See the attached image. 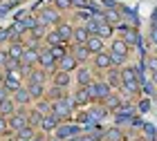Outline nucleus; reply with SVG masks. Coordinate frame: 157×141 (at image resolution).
<instances>
[{"mask_svg":"<svg viewBox=\"0 0 157 141\" xmlns=\"http://www.w3.org/2000/svg\"><path fill=\"white\" fill-rule=\"evenodd\" d=\"M121 85H124V90L128 94H132V92H137V87H139V79H137V72L130 67H126V69H121Z\"/></svg>","mask_w":157,"mask_h":141,"instance_id":"nucleus-2","label":"nucleus"},{"mask_svg":"<svg viewBox=\"0 0 157 141\" xmlns=\"http://www.w3.org/2000/svg\"><path fill=\"white\" fill-rule=\"evenodd\" d=\"M52 141H59V139H52Z\"/></svg>","mask_w":157,"mask_h":141,"instance_id":"nucleus-49","label":"nucleus"},{"mask_svg":"<svg viewBox=\"0 0 157 141\" xmlns=\"http://www.w3.org/2000/svg\"><path fill=\"white\" fill-rule=\"evenodd\" d=\"M7 38H9V32H7V29H0V40H7Z\"/></svg>","mask_w":157,"mask_h":141,"instance_id":"nucleus-43","label":"nucleus"},{"mask_svg":"<svg viewBox=\"0 0 157 141\" xmlns=\"http://www.w3.org/2000/svg\"><path fill=\"white\" fill-rule=\"evenodd\" d=\"M56 20H59V13H56L54 9H43L40 16H38V23L40 25H54Z\"/></svg>","mask_w":157,"mask_h":141,"instance_id":"nucleus-9","label":"nucleus"},{"mask_svg":"<svg viewBox=\"0 0 157 141\" xmlns=\"http://www.w3.org/2000/svg\"><path fill=\"white\" fill-rule=\"evenodd\" d=\"M119 81H121V74H119V72H115V69H112V72H110V76H108V83H110V85H117Z\"/></svg>","mask_w":157,"mask_h":141,"instance_id":"nucleus-37","label":"nucleus"},{"mask_svg":"<svg viewBox=\"0 0 157 141\" xmlns=\"http://www.w3.org/2000/svg\"><path fill=\"white\" fill-rule=\"evenodd\" d=\"M90 101H92L90 90L88 87H78L76 94H74V105H85V103H90Z\"/></svg>","mask_w":157,"mask_h":141,"instance_id":"nucleus-13","label":"nucleus"},{"mask_svg":"<svg viewBox=\"0 0 157 141\" xmlns=\"http://www.w3.org/2000/svg\"><path fill=\"white\" fill-rule=\"evenodd\" d=\"M103 137H105V141H121V139H124V135H121L119 128H110Z\"/></svg>","mask_w":157,"mask_h":141,"instance_id":"nucleus-28","label":"nucleus"},{"mask_svg":"<svg viewBox=\"0 0 157 141\" xmlns=\"http://www.w3.org/2000/svg\"><path fill=\"white\" fill-rule=\"evenodd\" d=\"M103 20H105V23H110V25H115V23H119V13H117L115 9H112V11H105V13H103Z\"/></svg>","mask_w":157,"mask_h":141,"instance_id":"nucleus-33","label":"nucleus"},{"mask_svg":"<svg viewBox=\"0 0 157 141\" xmlns=\"http://www.w3.org/2000/svg\"><path fill=\"white\" fill-rule=\"evenodd\" d=\"M7 61H9V52H0V67H5Z\"/></svg>","mask_w":157,"mask_h":141,"instance_id":"nucleus-41","label":"nucleus"},{"mask_svg":"<svg viewBox=\"0 0 157 141\" xmlns=\"http://www.w3.org/2000/svg\"><path fill=\"white\" fill-rule=\"evenodd\" d=\"M110 54L112 56H128V45H126V40H115L112 43V47H110Z\"/></svg>","mask_w":157,"mask_h":141,"instance_id":"nucleus-16","label":"nucleus"},{"mask_svg":"<svg viewBox=\"0 0 157 141\" xmlns=\"http://www.w3.org/2000/svg\"><path fill=\"white\" fill-rule=\"evenodd\" d=\"M151 40L157 45V23H153V29H151Z\"/></svg>","mask_w":157,"mask_h":141,"instance_id":"nucleus-42","label":"nucleus"},{"mask_svg":"<svg viewBox=\"0 0 157 141\" xmlns=\"http://www.w3.org/2000/svg\"><path fill=\"white\" fill-rule=\"evenodd\" d=\"M76 81H78V85H81V87H88L90 83H92V72H90L88 67H81L76 72Z\"/></svg>","mask_w":157,"mask_h":141,"instance_id":"nucleus-15","label":"nucleus"},{"mask_svg":"<svg viewBox=\"0 0 157 141\" xmlns=\"http://www.w3.org/2000/svg\"><path fill=\"white\" fill-rule=\"evenodd\" d=\"M25 49H27V47H23L20 43H11V45H9V49H7V52H9V58L23 61V56H25Z\"/></svg>","mask_w":157,"mask_h":141,"instance_id":"nucleus-17","label":"nucleus"},{"mask_svg":"<svg viewBox=\"0 0 157 141\" xmlns=\"http://www.w3.org/2000/svg\"><path fill=\"white\" fill-rule=\"evenodd\" d=\"M7 130H9V119L5 114H0V135H5Z\"/></svg>","mask_w":157,"mask_h":141,"instance_id":"nucleus-36","label":"nucleus"},{"mask_svg":"<svg viewBox=\"0 0 157 141\" xmlns=\"http://www.w3.org/2000/svg\"><path fill=\"white\" fill-rule=\"evenodd\" d=\"M49 52H52V54H54V58H56V61H61V58H63V56H65V54H67V49H65V45H63V43H61V45H56V47H49Z\"/></svg>","mask_w":157,"mask_h":141,"instance_id":"nucleus-29","label":"nucleus"},{"mask_svg":"<svg viewBox=\"0 0 157 141\" xmlns=\"http://www.w3.org/2000/svg\"><path fill=\"white\" fill-rule=\"evenodd\" d=\"M72 54H74V58L78 61V63H83V61H88L90 58V49H88V45H76L74 43V47H72Z\"/></svg>","mask_w":157,"mask_h":141,"instance_id":"nucleus-11","label":"nucleus"},{"mask_svg":"<svg viewBox=\"0 0 157 141\" xmlns=\"http://www.w3.org/2000/svg\"><path fill=\"white\" fill-rule=\"evenodd\" d=\"M29 141H40V139H36V137H34V139H29Z\"/></svg>","mask_w":157,"mask_h":141,"instance_id":"nucleus-48","label":"nucleus"},{"mask_svg":"<svg viewBox=\"0 0 157 141\" xmlns=\"http://www.w3.org/2000/svg\"><path fill=\"white\" fill-rule=\"evenodd\" d=\"M16 105H18V103L13 101V98H5V101L0 103V114H5V117L9 114V117H11L13 110H16Z\"/></svg>","mask_w":157,"mask_h":141,"instance_id":"nucleus-19","label":"nucleus"},{"mask_svg":"<svg viewBox=\"0 0 157 141\" xmlns=\"http://www.w3.org/2000/svg\"><path fill=\"white\" fill-rule=\"evenodd\" d=\"M29 139H34V128L32 125H27V128L16 132V141H29Z\"/></svg>","mask_w":157,"mask_h":141,"instance_id":"nucleus-22","label":"nucleus"},{"mask_svg":"<svg viewBox=\"0 0 157 141\" xmlns=\"http://www.w3.org/2000/svg\"><path fill=\"white\" fill-rule=\"evenodd\" d=\"M9 2H13V5H18V2H20V0H9Z\"/></svg>","mask_w":157,"mask_h":141,"instance_id":"nucleus-47","label":"nucleus"},{"mask_svg":"<svg viewBox=\"0 0 157 141\" xmlns=\"http://www.w3.org/2000/svg\"><path fill=\"white\" fill-rule=\"evenodd\" d=\"M76 65H78V61L74 58V54H65V56L59 61V69H61V72H72Z\"/></svg>","mask_w":157,"mask_h":141,"instance_id":"nucleus-7","label":"nucleus"},{"mask_svg":"<svg viewBox=\"0 0 157 141\" xmlns=\"http://www.w3.org/2000/svg\"><path fill=\"white\" fill-rule=\"evenodd\" d=\"M153 83L157 85V72H153Z\"/></svg>","mask_w":157,"mask_h":141,"instance_id":"nucleus-46","label":"nucleus"},{"mask_svg":"<svg viewBox=\"0 0 157 141\" xmlns=\"http://www.w3.org/2000/svg\"><path fill=\"white\" fill-rule=\"evenodd\" d=\"M88 90H90V96H92V98H101V101H105V98L112 94V92H110V83H108V81L90 83Z\"/></svg>","mask_w":157,"mask_h":141,"instance_id":"nucleus-3","label":"nucleus"},{"mask_svg":"<svg viewBox=\"0 0 157 141\" xmlns=\"http://www.w3.org/2000/svg\"><path fill=\"white\" fill-rule=\"evenodd\" d=\"M56 32L61 34L63 43H67V40H74V29H72V25H67V23H61L59 27H56Z\"/></svg>","mask_w":157,"mask_h":141,"instance_id":"nucleus-14","label":"nucleus"},{"mask_svg":"<svg viewBox=\"0 0 157 141\" xmlns=\"http://www.w3.org/2000/svg\"><path fill=\"white\" fill-rule=\"evenodd\" d=\"M13 101H16L18 105H27L29 101H34V98H32V94H29V90H27V87H20V90L13 92Z\"/></svg>","mask_w":157,"mask_h":141,"instance_id":"nucleus-12","label":"nucleus"},{"mask_svg":"<svg viewBox=\"0 0 157 141\" xmlns=\"http://www.w3.org/2000/svg\"><path fill=\"white\" fill-rule=\"evenodd\" d=\"M90 36H92V34L85 29V27H76V29H74V43L76 45H85Z\"/></svg>","mask_w":157,"mask_h":141,"instance_id":"nucleus-18","label":"nucleus"},{"mask_svg":"<svg viewBox=\"0 0 157 141\" xmlns=\"http://www.w3.org/2000/svg\"><path fill=\"white\" fill-rule=\"evenodd\" d=\"M9 94H11V92H9V90H7L5 85H0V103H2V101H5V98H9Z\"/></svg>","mask_w":157,"mask_h":141,"instance_id":"nucleus-39","label":"nucleus"},{"mask_svg":"<svg viewBox=\"0 0 157 141\" xmlns=\"http://www.w3.org/2000/svg\"><path fill=\"white\" fill-rule=\"evenodd\" d=\"M59 121L61 119L56 117V114H47V117H43V121H40V128L45 130V132H52L59 128Z\"/></svg>","mask_w":157,"mask_h":141,"instance_id":"nucleus-8","label":"nucleus"},{"mask_svg":"<svg viewBox=\"0 0 157 141\" xmlns=\"http://www.w3.org/2000/svg\"><path fill=\"white\" fill-rule=\"evenodd\" d=\"M27 81L29 83H43L45 81V72H43V69H32L29 76H27Z\"/></svg>","mask_w":157,"mask_h":141,"instance_id":"nucleus-25","label":"nucleus"},{"mask_svg":"<svg viewBox=\"0 0 157 141\" xmlns=\"http://www.w3.org/2000/svg\"><path fill=\"white\" fill-rule=\"evenodd\" d=\"M56 63H59V61H56V58H54V54H52V52H49V47L45 49V52H40V58H38V65H40L43 69H54V67H56Z\"/></svg>","mask_w":157,"mask_h":141,"instance_id":"nucleus-5","label":"nucleus"},{"mask_svg":"<svg viewBox=\"0 0 157 141\" xmlns=\"http://www.w3.org/2000/svg\"><path fill=\"white\" fill-rule=\"evenodd\" d=\"M72 105H74V98H56V101L52 103V114H56L59 119H67L70 112H72Z\"/></svg>","mask_w":157,"mask_h":141,"instance_id":"nucleus-1","label":"nucleus"},{"mask_svg":"<svg viewBox=\"0 0 157 141\" xmlns=\"http://www.w3.org/2000/svg\"><path fill=\"white\" fill-rule=\"evenodd\" d=\"M2 81H5V74H2V67H0V85H2Z\"/></svg>","mask_w":157,"mask_h":141,"instance_id":"nucleus-45","label":"nucleus"},{"mask_svg":"<svg viewBox=\"0 0 157 141\" xmlns=\"http://www.w3.org/2000/svg\"><path fill=\"white\" fill-rule=\"evenodd\" d=\"M119 108H121V101L117 94H110L105 98V110H119Z\"/></svg>","mask_w":157,"mask_h":141,"instance_id":"nucleus-26","label":"nucleus"},{"mask_svg":"<svg viewBox=\"0 0 157 141\" xmlns=\"http://www.w3.org/2000/svg\"><path fill=\"white\" fill-rule=\"evenodd\" d=\"M40 121H43V114H38V112L34 110L29 114V125H32V128H34V125H40Z\"/></svg>","mask_w":157,"mask_h":141,"instance_id":"nucleus-35","label":"nucleus"},{"mask_svg":"<svg viewBox=\"0 0 157 141\" xmlns=\"http://www.w3.org/2000/svg\"><path fill=\"white\" fill-rule=\"evenodd\" d=\"M85 45H88V49H90L92 54L103 52V38H101V36H97V34H92V36L88 38V43H85Z\"/></svg>","mask_w":157,"mask_h":141,"instance_id":"nucleus-10","label":"nucleus"},{"mask_svg":"<svg viewBox=\"0 0 157 141\" xmlns=\"http://www.w3.org/2000/svg\"><path fill=\"white\" fill-rule=\"evenodd\" d=\"M94 65H97V69H110L112 67V56H110V52H99V54H94Z\"/></svg>","mask_w":157,"mask_h":141,"instance_id":"nucleus-6","label":"nucleus"},{"mask_svg":"<svg viewBox=\"0 0 157 141\" xmlns=\"http://www.w3.org/2000/svg\"><path fill=\"white\" fill-rule=\"evenodd\" d=\"M99 23H101V20H94V18H92V20L85 23V29H88L90 34H97V32H99Z\"/></svg>","mask_w":157,"mask_h":141,"instance_id":"nucleus-34","label":"nucleus"},{"mask_svg":"<svg viewBox=\"0 0 157 141\" xmlns=\"http://www.w3.org/2000/svg\"><path fill=\"white\" fill-rule=\"evenodd\" d=\"M45 38H47V45H49V47H56V45H61V43H63L61 34L56 32V29H54V32H49V34H47Z\"/></svg>","mask_w":157,"mask_h":141,"instance_id":"nucleus-24","label":"nucleus"},{"mask_svg":"<svg viewBox=\"0 0 157 141\" xmlns=\"http://www.w3.org/2000/svg\"><path fill=\"white\" fill-rule=\"evenodd\" d=\"M97 36H101V38L112 36V25H110V23H99V32H97Z\"/></svg>","mask_w":157,"mask_h":141,"instance_id":"nucleus-27","label":"nucleus"},{"mask_svg":"<svg viewBox=\"0 0 157 141\" xmlns=\"http://www.w3.org/2000/svg\"><path fill=\"white\" fill-rule=\"evenodd\" d=\"M23 25H25V29H32V32H34L40 23H38V18H34V16H25V18H23Z\"/></svg>","mask_w":157,"mask_h":141,"instance_id":"nucleus-30","label":"nucleus"},{"mask_svg":"<svg viewBox=\"0 0 157 141\" xmlns=\"http://www.w3.org/2000/svg\"><path fill=\"white\" fill-rule=\"evenodd\" d=\"M36 112H38V114H43V117L52 114V103H45V101H40V103L36 105Z\"/></svg>","mask_w":157,"mask_h":141,"instance_id":"nucleus-31","label":"nucleus"},{"mask_svg":"<svg viewBox=\"0 0 157 141\" xmlns=\"http://www.w3.org/2000/svg\"><path fill=\"white\" fill-rule=\"evenodd\" d=\"M67 141H83V137H70Z\"/></svg>","mask_w":157,"mask_h":141,"instance_id":"nucleus-44","label":"nucleus"},{"mask_svg":"<svg viewBox=\"0 0 157 141\" xmlns=\"http://www.w3.org/2000/svg\"><path fill=\"white\" fill-rule=\"evenodd\" d=\"M151 110V101H148V98H144V101L139 103V112H148Z\"/></svg>","mask_w":157,"mask_h":141,"instance_id":"nucleus-40","label":"nucleus"},{"mask_svg":"<svg viewBox=\"0 0 157 141\" xmlns=\"http://www.w3.org/2000/svg\"><path fill=\"white\" fill-rule=\"evenodd\" d=\"M27 90H29L32 98H40V96H43V92H45L43 83H29V85H27Z\"/></svg>","mask_w":157,"mask_h":141,"instance_id":"nucleus-23","label":"nucleus"},{"mask_svg":"<svg viewBox=\"0 0 157 141\" xmlns=\"http://www.w3.org/2000/svg\"><path fill=\"white\" fill-rule=\"evenodd\" d=\"M124 40H126V45L130 47V45H137V43H139V36H137V32H128V29H126Z\"/></svg>","mask_w":157,"mask_h":141,"instance_id":"nucleus-32","label":"nucleus"},{"mask_svg":"<svg viewBox=\"0 0 157 141\" xmlns=\"http://www.w3.org/2000/svg\"><path fill=\"white\" fill-rule=\"evenodd\" d=\"M54 85L56 87H67L70 85V72H61L59 69V74L54 76Z\"/></svg>","mask_w":157,"mask_h":141,"instance_id":"nucleus-20","label":"nucleus"},{"mask_svg":"<svg viewBox=\"0 0 157 141\" xmlns=\"http://www.w3.org/2000/svg\"><path fill=\"white\" fill-rule=\"evenodd\" d=\"M29 125V117L25 114V112H13V114L9 117V130L13 132H18V130H23Z\"/></svg>","mask_w":157,"mask_h":141,"instance_id":"nucleus-4","label":"nucleus"},{"mask_svg":"<svg viewBox=\"0 0 157 141\" xmlns=\"http://www.w3.org/2000/svg\"><path fill=\"white\" fill-rule=\"evenodd\" d=\"M78 128H74V125H61V128H56V135H59V139H65V137H72L76 135Z\"/></svg>","mask_w":157,"mask_h":141,"instance_id":"nucleus-21","label":"nucleus"},{"mask_svg":"<svg viewBox=\"0 0 157 141\" xmlns=\"http://www.w3.org/2000/svg\"><path fill=\"white\" fill-rule=\"evenodd\" d=\"M146 67L153 69V72H157V56H151V58L146 61Z\"/></svg>","mask_w":157,"mask_h":141,"instance_id":"nucleus-38","label":"nucleus"}]
</instances>
